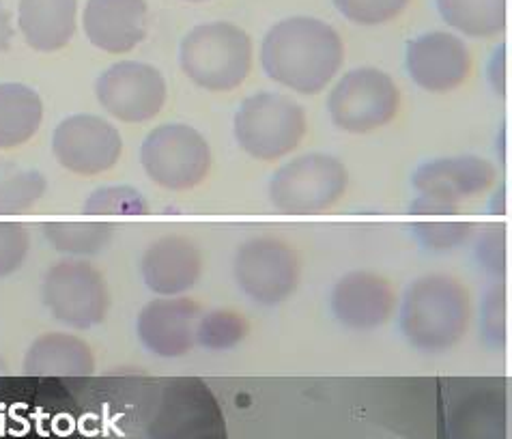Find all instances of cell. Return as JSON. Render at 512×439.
<instances>
[{
  "instance_id": "44dd1931",
  "label": "cell",
  "mask_w": 512,
  "mask_h": 439,
  "mask_svg": "<svg viewBox=\"0 0 512 439\" xmlns=\"http://www.w3.org/2000/svg\"><path fill=\"white\" fill-rule=\"evenodd\" d=\"M439 18L472 39H493L506 31V0H435Z\"/></svg>"
},
{
  "instance_id": "7a4b0ae2",
  "label": "cell",
  "mask_w": 512,
  "mask_h": 439,
  "mask_svg": "<svg viewBox=\"0 0 512 439\" xmlns=\"http://www.w3.org/2000/svg\"><path fill=\"white\" fill-rule=\"evenodd\" d=\"M396 310L403 341L429 356L461 345L474 317L469 289L448 274H424L411 280Z\"/></svg>"
},
{
  "instance_id": "603a6c76",
  "label": "cell",
  "mask_w": 512,
  "mask_h": 439,
  "mask_svg": "<svg viewBox=\"0 0 512 439\" xmlns=\"http://www.w3.org/2000/svg\"><path fill=\"white\" fill-rule=\"evenodd\" d=\"M48 190V179L35 168L0 166V216L28 214Z\"/></svg>"
},
{
  "instance_id": "7402d4cb",
  "label": "cell",
  "mask_w": 512,
  "mask_h": 439,
  "mask_svg": "<svg viewBox=\"0 0 512 439\" xmlns=\"http://www.w3.org/2000/svg\"><path fill=\"white\" fill-rule=\"evenodd\" d=\"M48 246L63 259L99 257L115 239V224L104 220L84 222H46L41 224Z\"/></svg>"
},
{
  "instance_id": "6da1fadb",
  "label": "cell",
  "mask_w": 512,
  "mask_h": 439,
  "mask_svg": "<svg viewBox=\"0 0 512 439\" xmlns=\"http://www.w3.org/2000/svg\"><path fill=\"white\" fill-rule=\"evenodd\" d=\"M265 76L293 95H319L332 87L345 65V41L332 24L310 16L276 22L263 37Z\"/></svg>"
},
{
  "instance_id": "ac0fdd59",
  "label": "cell",
  "mask_w": 512,
  "mask_h": 439,
  "mask_svg": "<svg viewBox=\"0 0 512 439\" xmlns=\"http://www.w3.org/2000/svg\"><path fill=\"white\" fill-rule=\"evenodd\" d=\"M18 28L31 50L61 52L78 31V0H20Z\"/></svg>"
},
{
  "instance_id": "f1b7e54d",
  "label": "cell",
  "mask_w": 512,
  "mask_h": 439,
  "mask_svg": "<svg viewBox=\"0 0 512 439\" xmlns=\"http://www.w3.org/2000/svg\"><path fill=\"white\" fill-rule=\"evenodd\" d=\"M480 338L489 349H502L506 343V291L493 285L480 302Z\"/></svg>"
},
{
  "instance_id": "d4e9b609",
  "label": "cell",
  "mask_w": 512,
  "mask_h": 439,
  "mask_svg": "<svg viewBox=\"0 0 512 439\" xmlns=\"http://www.w3.org/2000/svg\"><path fill=\"white\" fill-rule=\"evenodd\" d=\"M411 235L420 250L444 257L472 242L476 237V224L469 220H418L411 224Z\"/></svg>"
},
{
  "instance_id": "83f0119b",
  "label": "cell",
  "mask_w": 512,
  "mask_h": 439,
  "mask_svg": "<svg viewBox=\"0 0 512 439\" xmlns=\"http://www.w3.org/2000/svg\"><path fill=\"white\" fill-rule=\"evenodd\" d=\"M31 252V233L22 222L0 220V280L20 272Z\"/></svg>"
},
{
  "instance_id": "52a82bcc",
  "label": "cell",
  "mask_w": 512,
  "mask_h": 439,
  "mask_svg": "<svg viewBox=\"0 0 512 439\" xmlns=\"http://www.w3.org/2000/svg\"><path fill=\"white\" fill-rule=\"evenodd\" d=\"M209 140L188 123L155 125L140 145V166L166 192H190L209 177Z\"/></svg>"
},
{
  "instance_id": "9c48e42d",
  "label": "cell",
  "mask_w": 512,
  "mask_h": 439,
  "mask_svg": "<svg viewBox=\"0 0 512 439\" xmlns=\"http://www.w3.org/2000/svg\"><path fill=\"white\" fill-rule=\"evenodd\" d=\"M302 278L300 254L282 237L254 235L233 254V280L256 306L276 308L295 295Z\"/></svg>"
},
{
  "instance_id": "9a60e30c",
  "label": "cell",
  "mask_w": 512,
  "mask_h": 439,
  "mask_svg": "<svg viewBox=\"0 0 512 439\" xmlns=\"http://www.w3.org/2000/svg\"><path fill=\"white\" fill-rule=\"evenodd\" d=\"M495 183L497 166L476 153L439 155L418 164L411 175V188L416 194L435 196L457 205L491 192Z\"/></svg>"
},
{
  "instance_id": "30bf717a",
  "label": "cell",
  "mask_w": 512,
  "mask_h": 439,
  "mask_svg": "<svg viewBox=\"0 0 512 439\" xmlns=\"http://www.w3.org/2000/svg\"><path fill=\"white\" fill-rule=\"evenodd\" d=\"M97 104L121 123H149L160 115L168 99V82L155 65L117 61L95 80Z\"/></svg>"
},
{
  "instance_id": "836d02e7",
  "label": "cell",
  "mask_w": 512,
  "mask_h": 439,
  "mask_svg": "<svg viewBox=\"0 0 512 439\" xmlns=\"http://www.w3.org/2000/svg\"><path fill=\"white\" fill-rule=\"evenodd\" d=\"M186 3H207V0H186Z\"/></svg>"
},
{
  "instance_id": "4dcf8cb0",
  "label": "cell",
  "mask_w": 512,
  "mask_h": 439,
  "mask_svg": "<svg viewBox=\"0 0 512 439\" xmlns=\"http://www.w3.org/2000/svg\"><path fill=\"white\" fill-rule=\"evenodd\" d=\"M409 216L416 218H454L463 214V205L442 201V198L416 194L407 209Z\"/></svg>"
},
{
  "instance_id": "5bb4252c",
  "label": "cell",
  "mask_w": 512,
  "mask_h": 439,
  "mask_svg": "<svg viewBox=\"0 0 512 439\" xmlns=\"http://www.w3.org/2000/svg\"><path fill=\"white\" fill-rule=\"evenodd\" d=\"M201 304L188 295L153 297L136 317V336L151 356L175 360L196 347V323Z\"/></svg>"
},
{
  "instance_id": "d6986e66",
  "label": "cell",
  "mask_w": 512,
  "mask_h": 439,
  "mask_svg": "<svg viewBox=\"0 0 512 439\" xmlns=\"http://www.w3.org/2000/svg\"><path fill=\"white\" fill-rule=\"evenodd\" d=\"M28 377H89L95 373V353L74 332H46L24 353Z\"/></svg>"
},
{
  "instance_id": "2e32d148",
  "label": "cell",
  "mask_w": 512,
  "mask_h": 439,
  "mask_svg": "<svg viewBox=\"0 0 512 439\" xmlns=\"http://www.w3.org/2000/svg\"><path fill=\"white\" fill-rule=\"evenodd\" d=\"M140 278L155 297H177L190 293L201 280L205 261L192 239L164 235L151 242L140 257Z\"/></svg>"
},
{
  "instance_id": "8fae6325",
  "label": "cell",
  "mask_w": 512,
  "mask_h": 439,
  "mask_svg": "<svg viewBox=\"0 0 512 439\" xmlns=\"http://www.w3.org/2000/svg\"><path fill=\"white\" fill-rule=\"evenodd\" d=\"M54 160L67 173L78 177H99L112 171L123 155L119 127L106 117L78 112L65 117L52 132Z\"/></svg>"
},
{
  "instance_id": "ba28073f",
  "label": "cell",
  "mask_w": 512,
  "mask_h": 439,
  "mask_svg": "<svg viewBox=\"0 0 512 439\" xmlns=\"http://www.w3.org/2000/svg\"><path fill=\"white\" fill-rule=\"evenodd\" d=\"M41 302L54 321L76 332L99 328L110 313V289L89 259H61L41 280Z\"/></svg>"
},
{
  "instance_id": "277c9868",
  "label": "cell",
  "mask_w": 512,
  "mask_h": 439,
  "mask_svg": "<svg viewBox=\"0 0 512 439\" xmlns=\"http://www.w3.org/2000/svg\"><path fill=\"white\" fill-rule=\"evenodd\" d=\"M308 134L306 108L287 93L259 91L235 110L237 147L256 162L287 160Z\"/></svg>"
},
{
  "instance_id": "1f68e13d",
  "label": "cell",
  "mask_w": 512,
  "mask_h": 439,
  "mask_svg": "<svg viewBox=\"0 0 512 439\" xmlns=\"http://www.w3.org/2000/svg\"><path fill=\"white\" fill-rule=\"evenodd\" d=\"M487 80L497 95L506 93V46H497L487 65Z\"/></svg>"
},
{
  "instance_id": "7c38bea8",
  "label": "cell",
  "mask_w": 512,
  "mask_h": 439,
  "mask_svg": "<svg viewBox=\"0 0 512 439\" xmlns=\"http://www.w3.org/2000/svg\"><path fill=\"white\" fill-rule=\"evenodd\" d=\"M474 59L465 41L450 31H429L411 39L405 72L418 89L444 95L461 89L472 76Z\"/></svg>"
},
{
  "instance_id": "4316f807",
  "label": "cell",
  "mask_w": 512,
  "mask_h": 439,
  "mask_svg": "<svg viewBox=\"0 0 512 439\" xmlns=\"http://www.w3.org/2000/svg\"><path fill=\"white\" fill-rule=\"evenodd\" d=\"M411 0H334L343 18L360 26H379L401 18Z\"/></svg>"
},
{
  "instance_id": "8992f818",
  "label": "cell",
  "mask_w": 512,
  "mask_h": 439,
  "mask_svg": "<svg viewBox=\"0 0 512 439\" xmlns=\"http://www.w3.org/2000/svg\"><path fill=\"white\" fill-rule=\"evenodd\" d=\"M403 95L396 80L379 67H353L338 76L327 93V117L338 132L373 134L401 112Z\"/></svg>"
},
{
  "instance_id": "5b68a950",
  "label": "cell",
  "mask_w": 512,
  "mask_h": 439,
  "mask_svg": "<svg viewBox=\"0 0 512 439\" xmlns=\"http://www.w3.org/2000/svg\"><path fill=\"white\" fill-rule=\"evenodd\" d=\"M347 190V164L321 151L293 155L267 183L269 203L282 216H323L343 201Z\"/></svg>"
},
{
  "instance_id": "3957f363",
  "label": "cell",
  "mask_w": 512,
  "mask_h": 439,
  "mask_svg": "<svg viewBox=\"0 0 512 439\" xmlns=\"http://www.w3.org/2000/svg\"><path fill=\"white\" fill-rule=\"evenodd\" d=\"M254 65V44L233 22H205L181 39L179 67L194 87L231 93L244 84Z\"/></svg>"
},
{
  "instance_id": "ffe728a7",
  "label": "cell",
  "mask_w": 512,
  "mask_h": 439,
  "mask_svg": "<svg viewBox=\"0 0 512 439\" xmlns=\"http://www.w3.org/2000/svg\"><path fill=\"white\" fill-rule=\"evenodd\" d=\"M44 123V99L24 82H0V151L33 140Z\"/></svg>"
},
{
  "instance_id": "e0dca14e",
  "label": "cell",
  "mask_w": 512,
  "mask_h": 439,
  "mask_svg": "<svg viewBox=\"0 0 512 439\" xmlns=\"http://www.w3.org/2000/svg\"><path fill=\"white\" fill-rule=\"evenodd\" d=\"M84 35L106 54H127L149 31L147 0H87L82 13Z\"/></svg>"
},
{
  "instance_id": "4fadbf2b",
  "label": "cell",
  "mask_w": 512,
  "mask_h": 439,
  "mask_svg": "<svg viewBox=\"0 0 512 439\" xmlns=\"http://www.w3.org/2000/svg\"><path fill=\"white\" fill-rule=\"evenodd\" d=\"M398 295L392 282L371 269H351L340 276L330 291V313L340 328L373 332L390 323Z\"/></svg>"
},
{
  "instance_id": "d6a6232c",
  "label": "cell",
  "mask_w": 512,
  "mask_h": 439,
  "mask_svg": "<svg viewBox=\"0 0 512 439\" xmlns=\"http://www.w3.org/2000/svg\"><path fill=\"white\" fill-rule=\"evenodd\" d=\"M13 35H16V31H13V24H11V13L3 5V0H0V54L11 48Z\"/></svg>"
},
{
  "instance_id": "cb8c5ba5",
  "label": "cell",
  "mask_w": 512,
  "mask_h": 439,
  "mask_svg": "<svg viewBox=\"0 0 512 439\" xmlns=\"http://www.w3.org/2000/svg\"><path fill=\"white\" fill-rule=\"evenodd\" d=\"M248 319L229 308H213L201 313L196 323V345L207 351H231L248 338Z\"/></svg>"
},
{
  "instance_id": "f546056e",
  "label": "cell",
  "mask_w": 512,
  "mask_h": 439,
  "mask_svg": "<svg viewBox=\"0 0 512 439\" xmlns=\"http://www.w3.org/2000/svg\"><path fill=\"white\" fill-rule=\"evenodd\" d=\"M474 261L493 278H500L506 272V237L500 226H491L476 239L474 246Z\"/></svg>"
},
{
  "instance_id": "484cf974",
  "label": "cell",
  "mask_w": 512,
  "mask_h": 439,
  "mask_svg": "<svg viewBox=\"0 0 512 439\" xmlns=\"http://www.w3.org/2000/svg\"><path fill=\"white\" fill-rule=\"evenodd\" d=\"M82 214L91 218H110V216H147L151 214L149 198L127 183H115V186H102L93 190L82 205Z\"/></svg>"
}]
</instances>
